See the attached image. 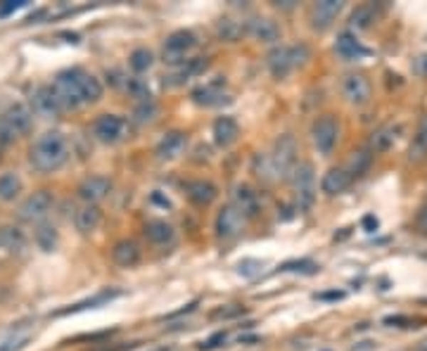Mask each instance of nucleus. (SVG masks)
Segmentation results:
<instances>
[{
	"mask_svg": "<svg viewBox=\"0 0 427 351\" xmlns=\"http://www.w3.org/2000/svg\"><path fill=\"white\" fill-rule=\"evenodd\" d=\"M53 88L57 97H60L64 109H74L81 107V104H90L97 102L102 97V83H100L97 76H93L83 69H64L55 76Z\"/></svg>",
	"mask_w": 427,
	"mask_h": 351,
	"instance_id": "nucleus-1",
	"label": "nucleus"
},
{
	"mask_svg": "<svg viewBox=\"0 0 427 351\" xmlns=\"http://www.w3.org/2000/svg\"><path fill=\"white\" fill-rule=\"evenodd\" d=\"M67 159H69V145H67V138H64L60 131L43 133L31 145V152H28L31 166L43 173L57 171Z\"/></svg>",
	"mask_w": 427,
	"mask_h": 351,
	"instance_id": "nucleus-2",
	"label": "nucleus"
},
{
	"mask_svg": "<svg viewBox=\"0 0 427 351\" xmlns=\"http://www.w3.org/2000/svg\"><path fill=\"white\" fill-rule=\"evenodd\" d=\"M309 60V48L302 45H280L268 55V69L275 79H285L290 72H295L297 67H302Z\"/></svg>",
	"mask_w": 427,
	"mask_h": 351,
	"instance_id": "nucleus-3",
	"label": "nucleus"
},
{
	"mask_svg": "<svg viewBox=\"0 0 427 351\" xmlns=\"http://www.w3.org/2000/svg\"><path fill=\"white\" fill-rule=\"evenodd\" d=\"M270 164H273L275 178H290L292 171L297 168V140L290 133L275 138L273 150H270Z\"/></svg>",
	"mask_w": 427,
	"mask_h": 351,
	"instance_id": "nucleus-4",
	"label": "nucleus"
},
{
	"mask_svg": "<svg viewBox=\"0 0 427 351\" xmlns=\"http://www.w3.org/2000/svg\"><path fill=\"white\" fill-rule=\"evenodd\" d=\"M33 114L31 109L24 104H12L10 109H5L0 114V143H12L14 138L24 136L31 129Z\"/></svg>",
	"mask_w": 427,
	"mask_h": 351,
	"instance_id": "nucleus-5",
	"label": "nucleus"
},
{
	"mask_svg": "<svg viewBox=\"0 0 427 351\" xmlns=\"http://www.w3.org/2000/svg\"><path fill=\"white\" fill-rule=\"evenodd\" d=\"M292 188H295V198H297V207L306 212L311 209V205L316 202V171H313L311 161H302L297 164V168L290 176Z\"/></svg>",
	"mask_w": 427,
	"mask_h": 351,
	"instance_id": "nucleus-6",
	"label": "nucleus"
},
{
	"mask_svg": "<svg viewBox=\"0 0 427 351\" xmlns=\"http://www.w3.org/2000/svg\"><path fill=\"white\" fill-rule=\"evenodd\" d=\"M311 140H313V147H316L323 157L332 154L334 145H337V140H339L337 119H334L332 114H320L311 126Z\"/></svg>",
	"mask_w": 427,
	"mask_h": 351,
	"instance_id": "nucleus-7",
	"label": "nucleus"
},
{
	"mask_svg": "<svg viewBox=\"0 0 427 351\" xmlns=\"http://www.w3.org/2000/svg\"><path fill=\"white\" fill-rule=\"evenodd\" d=\"M93 136L105 145H117L128 136V122L119 114H102L93 124Z\"/></svg>",
	"mask_w": 427,
	"mask_h": 351,
	"instance_id": "nucleus-8",
	"label": "nucleus"
},
{
	"mask_svg": "<svg viewBox=\"0 0 427 351\" xmlns=\"http://www.w3.org/2000/svg\"><path fill=\"white\" fill-rule=\"evenodd\" d=\"M245 226H247V219L242 216V212L233 205V202L226 205L216 214V235H218V240H223V242H231L235 237H240Z\"/></svg>",
	"mask_w": 427,
	"mask_h": 351,
	"instance_id": "nucleus-9",
	"label": "nucleus"
},
{
	"mask_svg": "<svg viewBox=\"0 0 427 351\" xmlns=\"http://www.w3.org/2000/svg\"><path fill=\"white\" fill-rule=\"evenodd\" d=\"M342 95L349 104L354 107H363V104L370 102V95H373V88H370V81L366 74L359 72H349L342 79Z\"/></svg>",
	"mask_w": 427,
	"mask_h": 351,
	"instance_id": "nucleus-10",
	"label": "nucleus"
},
{
	"mask_svg": "<svg viewBox=\"0 0 427 351\" xmlns=\"http://www.w3.org/2000/svg\"><path fill=\"white\" fill-rule=\"evenodd\" d=\"M197 45V36L188 29H178L171 36L164 40V60L171 62V65H178V62H185L183 58L188 55L192 48Z\"/></svg>",
	"mask_w": 427,
	"mask_h": 351,
	"instance_id": "nucleus-11",
	"label": "nucleus"
},
{
	"mask_svg": "<svg viewBox=\"0 0 427 351\" xmlns=\"http://www.w3.org/2000/svg\"><path fill=\"white\" fill-rule=\"evenodd\" d=\"M344 10V3L342 0H318V3H313L311 8V26L318 31L327 29V26H332L334 19L339 17V12Z\"/></svg>",
	"mask_w": 427,
	"mask_h": 351,
	"instance_id": "nucleus-12",
	"label": "nucleus"
},
{
	"mask_svg": "<svg viewBox=\"0 0 427 351\" xmlns=\"http://www.w3.org/2000/svg\"><path fill=\"white\" fill-rule=\"evenodd\" d=\"M53 209V195L48 190H38L33 195H28L24 200V205L19 207V219L24 221H41L43 216H48V212Z\"/></svg>",
	"mask_w": 427,
	"mask_h": 351,
	"instance_id": "nucleus-13",
	"label": "nucleus"
},
{
	"mask_svg": "<svg viewBox=\"0 0 427 351\" xmlns=\"http://www.w3.org/2000/svg\"><path fill=\"white\" fill-rule=\"evenodd\" d=\"M183 190H185V198L197 207H209L211 202L218 198V188L214 185L211 180H204V178L188 180V183L183 185Z\"/></svg>",
	"mask_w": 427,
	"mask_h": 351,
	"instance_id": "nucleus-14",
	"label": "nucleus"
},
{
	"mask_svg": "<svg viewBox=\"0 0 427 351\" xmlns=\"http://www.w3.org/2000/svg\"><path fill=\"white\" fill-rule=\"evenodd\" d=\"M112 193V180L107 176H88L81 185H78V198L85 200L88 205L105 200Z\"/></svg>",
	"mask_w": 427,
	"mask_h": 351,
	"instance_id": "nucleus-15",
	"label": "nucleus"
},
{
	"mask_svg": "<svg viewBox=\"0 0 427 351\" xmlns=\"http://www.w3.org/2000/svg\"><path fill=\"white\" fill-rule=\"evenodd\" d=\"M185 147H188V136L183 131H169L157 145V157L162 161L178 159L185 152Z\"/></svg>",
	"mask_w": 427,
	"mask_h": 351,
	"instance_id": "nucleus-16",
	"label": "nucleus"
},
{
	"mask_svg": "<svg viewBox=\"0 0 427 351\" xmlns=\"http://www.w3.org/2000/svg\"><path fill=\"white\" fill-rule=\"evenodd\" d=\"M245 33H249V36L256 40H261V43H275V40L280 38V26L268 17H252L245 24Z\"/></svg>",
	"mask_w": 427,
	"mask_h": 351,
	"instance_id": "nucleus-17",
	"label": "nucleus"
},
{
	"mask_svg": "<svg viewBox=\"0 0 427 351\" xmlns=\"http://www.w3.org/2000/svg\"><path fill=\"white\" fill-rule=\"evenodd\" d=\"M352 176H349V171L344 166H332L327 168L323 180H320V190H323L327 198H334V195H342L347 190L349 185H352Z\"/></svg>",
	"mask_w": 427,
	"mask_h": 351,
	"instance_id": "nucleus-18",
	"label": "nucleus"
},
{
	"mask_svg": "<svg viewBox=\"0 0 427 351\" xmlns=\"http://www.w3.org/2000/svg\"><path fill=\"white\" fill-rule=\"evenodd\" d=\"M140 244L135 240H119L112 247V261L121 266V269H133V266L140 264Z\"/></svg>",
	"mask_w": 427,
	"mask_h": 351,
	"instance_id": "nucleus-19",
	"label": "nucleus"
},
{
	"mask_svg": "<svg viewBox=\"0 0 427 351\" xmlns=\"http://www.w3.org/2000/svg\"><path fill=\"white\" fill-rule=\"evenodd\" d=\"M233 205L240 209L245 219H254L261 212V200L249 185H238L233 193Z\"/></svg>",
	"mask_w": 427,
	"mask_h": 351,
	"instance_id": "nucleus-20",
	"label": "nucleus"
},
{
	"mask_svg": "<svg viewBox=\"0 0 427 351\" xmlns=\"http://www.w3.org/2000/svg\"><path fill=\"white\" fill-rule=\"evenodd\" d=\"M334 53H337L342 60H361L368 55V48L361 45V40L356 38L354 31H342L337 40H334Z\"/></svg>",
	"mask_w": 427,
	"mask_h": 351,
	"instance_id": "nucleus-21",
	"label": "nucleus"
},
{
	"mask_svg": "<svg viewBox=\"0 0 427 351\" xmlns=\"http://www.w3.org/2000/svg\"><path fill=\"white\" fill-rule=\"evenodd\" d=\"M31 102H33V109L38 112V114H43V117H55V114H60V112L64 109L53 86H43V88L36 90Z\"/></svg>",
	"mask_w": 427,
	"mask_h": 351,
	"instance_id": "nucleus-22",
	"label": "nucleus"
},
{
	"mask_svg": "<svg viewBox=\"0 0 427 351\" xmlns=\"http://www.w3.org/2000/svg\"><path fill=\"white\" fill-rule=\"evenodd\" d=\"M142 235H145V240L149 244H154V247H164V244H171L176 240V230L171 223L167 221H147L145 228H142Z\"/></svg>",
	"mask_w": 427,
	"mask_h": 351,
	"instance_id": "nucleus-23",
	"label": "nucleus"
},
{
	"mask_svg": "<svg viewBox=\"0 0 427 351\" xmlns=\"http://www.w3.org/2000/svg\"><path fill=\"white\" fill-rule=\"evenodd\" d=\"M240 136V124L233 117H218L214 122V140L218 147H231Z\"/></svg>",
	"mask_w": 427,
	"mask_h": 351,
	"instance_id": "nucleus-24",
	"label": "nucleus"
},
{
	"mask_svg": "<svg viewBox=\"0 0 427 351\" xmlns=\"http://www.w3.org/2000/svg\"><path fill=\"white\" fill-rule=\"evenodd\" d=\"M192 100L202 104V107H216V104L226 102V93L218 88V83H206V86L192 90Z\"/></svg>",
	"mask_w": 427,
	"mask_h": 351,
	"instance_id": "nucleus-25",
	"label": "nucleus"
},
{
	"mask_svg": "<svg viewBox=\"0 0 427 351\" xmlns=\"http://www.w3.org/2000/svg\"><path fill=\"white\" fill-rule=\"evenodd\" d=\"M373 157H375V154L370 152L368 147H361V150L352 152V157H349L344 168L349 171L352 178H359V176H363L370 168V164H373Z\"/></svg>",
	"mask_w": 427,
	"mask_h": 351,
	"instance_id": "nucleus-26",
	"label": "nucleus"
},
{
	"mask_svg": "<svg viewBox=\"0 0 427 351\" xmlns=\"http://www.w3.org/2000/svg\"><path fill=\"white\" fill-rule=\"evenodd\" d=\"M396 133H399V126H384V129L375 131L373 138L368 143V150L377 154V152H387L391 145L396 143Z\"/></svg>",
	"mask_w": 427,
	"mask_h": 351,
	"instance_id": "nucleus-27",
	"label": "nucleus"
},
{
	"mask_svg": "<svg viewBox=\"0 0 427 351\" xmlns=\"http://www.w3.org/2000/svg\"><path fill=\"white\" fill-rule=\"evenodd\" d=\"M100 221H102V212L95 205H85L76 212V228L81 233H93L100 226Z\"/></svg>",
	"mask_w": 427,
	"mask_h": 351,
	"instance_id": "nucleus-28",
	"label": "nucleus"
},
{
	"mask_svg": "<svg viewBox=\"0 0 427 351\" xmlns=\"http://www.w3.org/2000/svg\"><path fill=\"white\" fill-rule=\"evenodd\" d=\"M206 69V58H195V60H185L181 67L176 69L174 74L169 76L171 79V83L174 86H178V83H183V81H188L190 76H195V74H199V72H204Z\"/></svg>",
	"mask_w": 427,
	"mask_h": 351,
	"instance_id": "nucleus-29",
	"label": "nucleus"
},
{
	"mask_svg": "<svg viewBox=\"0 0 427 351\" xmlns=\"http://www.w3.org/2000/svg\"><path fill=\"white\" fill-rule=\"evenodd\" d=\"M408 157L413 161H420V159L427 157V117L420 119L416 136H413V143L408 147Z\"/></svg>",
	"mask_w": 427,
	"mask_h": 351,
	"instance_id": "nucleus-30",
	"label": "nucleus"
},
{
	"mask_svg": "<svg viewBox=\"0 0 427 351\" xmlns=\"http://www.w3.org/2000/svg\"><path fill=\"white\" fill-rule=\"evenodd\" d=\"M375 19H377V12L373 5H359V8L352 12V17H349V29L363 31V29H368Z\"/></svg>",
	"mask_w": 427,
	"mask_h": 351,
	"instance_id": "nucleus-31",
	"label": "nucleus"
},
{
	"mask_svg": "<svg viewBox=\"0 0 427 351\" xmlns=\"http://www.w3.org/2000/svg\"><path fill=\"white\" fill-rule=\"evenodd\" d=\"M21 190V180L17 173H3L0 176V200L12 202Z\"/></svg>",
	"mask_w": 427,
	"mask_h": 351,
	"instance_id": "nucleus-32",
	"label": "nucleus"
},
{
	"mask_svg": "<svg viewBox=\"0 0 427 351\" xmlns=\"http://www.w3.org/2000/svg\"><path fill=\"white\" fill-rule=\"evenodd\" d=\"M152 53L147 50V48H138V50L131 53V58H128V65H131V69L135 74H142L147 72L149 67H152Z\"/></svg>",
	"mask_w": 427,
	"mask_h": 351,
	"instance_id": "nucleus-33",
	"label": "nucleus"
},
{
	"mask_svg": "<svg viewBox=\"0 0 427 351\" xmlns=\"http://www.w3.org/2000/svg\"><path fill=\"white\" fill-rule=\"evenodd\" d=\"M119 294H121L119 290H105V292L95 294L93 299H85V301H81V304L71 306V308H67V311H60V313H71V311H83V308H93L97 304H105V301H112L114 297H119Z\"/></svg>",
	"mask_w": 427,
	"mask_h": 351,
	"instance_id": "nucleus-34",
	"label": "nucleus"
},
{
	"mask_svg": "<svg viewBox=\"0 0 427 351\" xmlns=\"http://www.w3.org/2000/svg\"><path fill=\"white\" fill-rule=\"evenodd\" d=\"M252 168L254 173L259 176L263 180H275V171H273V164H270V157L268 154H256L254 161H252Z\"/></svg>",
	"mask_w": 427,
	"mask_h": 351,
	"instance_id": "nucleus-35",
	"label": "nucleus"
},
{
	"mask_svg": "<svg viewBox=\"0 0 427 351\" xmlns=\"http://www.w3.org/2000/svg\"><path fill=\"white\" fill-rule=\"evenodd\" d=\"M218 33L226 40H238L240 33H245V24H235L233 19H221V22H218Z\"/></svg>",
	"mask_w": 427,
	"mask_h": 351,
	"instance_id": "nucleus-36",
	"label": "nucleus"
},
{
	"mask_svg": "<svg viewBox=\"0 0 427 351\" xmlns=\"http://www.w3.org/2000/svg\"><path fill=\"white\" fill-rule=\"evenodd\" d=\"M21 242H24V237H21V233L17 228H3V230H0V247L14 249V247H19Z\"/></svg>",
	"mask_w": 427,
	"mask_h": 351,
	"instance_id": "nucleus-37",
	"label": "nucleus"
},
{
	"mask_svg": "<svg viewBox=\"0 0 427 351\" xmlns=\"http://www.w3.org/2000/svg\"><path fill=\"white\" fill-rule=\"evenodd\" d=\"M261 269H263V261H259V259H242V261L238 264V273L245 278L261 276Z\"/></svg>",
	"mask_w": 427,
	"mask_h": 351,
	"instance_id": "nucleus-38",
	"label": "nucleus"
},
{
	"mask_svg": "<svg viewBox=\"0 0 427 351\" xmlns=\"http://www.w3.org/2000/svg\"><path fill=\"white\" fill-rule=\"evenodd\" d=\"M36 242L41 244V249H46V252H50L55 247V242H57V235H55V228H50V226H43L38 233H36Z\"/></svg>",
	"mask_w": 427,
	"mask_h": 351,
	"instance_id": "nucleus-39",
	"label": "nucleus"
},
{
	"mask_svg": "<svg viewBox=\"0 0 427 351\" xmlns=\"http://www.w3.org/2000/svg\"><path fill=\"white\" fill-rule=\"evenodd\" d=\"M154 114H157V107H154L152 100H145V102L140 104V107H135V112H133V117H135V122H138V124L152 122Z\"/></svg>",
	"mask_w": 427,
	"mask_h": 351,
	"instance_id": "nucleus-40",
	"label": "nucleus"
},
{
	"mask_svg": "<svg viewBox=\"0 0 427 351\" xmlns=\"http://www.w3.org/2000/svg\"><path fill=\"white\" fill-rule=\"evenodd\" d=\"M416 318H411V315H387L384 318V325H389V328H418L416 325Z\"/></svg>",
	"mask_w": 427,
	"mask_h": 351,
	"instance_id": "nucleus-41",
	"label": "nucleus"
},
{
	"mask_svg": "<svg viewBox=\"0 0 427 351\" xmlns=\"http://www.w3.org/2000/svg\"><path fill=\"white\" fill-rule=\"evenodd\" d=\"M413 228H416L418 235L427 237V205H423V207L418 209L416 219H413Z\"/></svg>",
	"mask_w": 427,
	"mask_h": 351,
	"instance_id": "nucleus-42",
	"label": "nucleus"
},
{
	"mask_svg": "<svg viewBox=\"0 0 427 351\" xmlns=\"http://www.w3.org/2000/svg\"><path fill=\"white\" fill-rule=\"evenodd\" d=\"M280 271H302V273H316V271H318V266L313 264V261H306V259H304V261H288V264L283 266Z\"/></svg>",
	"mask_w": 427,
	"mask_h": 351,
	"instance_id": "nucleus-43",
	"label": "nucleus"
},
{
	"mask_svg": "<svg viewBox=\"0 0 427 351\" xmlns=\"http://www.w3.org/2000/svg\"><path fill=\"white\" fill-rule=\"evenodd\" d=\"M226 342V333L221 330V333H216V335H211L209 340L206 342H202L199 344V349H204V351H209V349H216V347H221V344Z\"/></svg>",
	"mask_w": 427,
	"mask_h": 351,
	"instance_id": "nucleus-44",
	"label": "nucleus"
},
{
	"mask_svg": "<svg viewBox=\"0 0 427 351\" xmlns=\"http://www.w3.org/2000/svg\"><path fill=\"white\" fill-rule=\"evenodd\" d=\"M26 337H12V340H5L3 344H0V351H17L24 347Z\"/></svg>",
	"mask_w": 427,
	"mask_h": 351,
	"instance_id": "nucleus-45",
	"label": "nucleus"
},
{
	"mask_svg": "<svg viewBox=\"0 0 427 351\" xmlns=\"http://www.w3.org/2000/svg\"><path fill=\"white\" fill-rule=\"evenodd\" d=\"M21 0H7V3H3L0 5V17H5V15H10V12H17L19 8H21Z\"/></svg>",
	"mask_w": 427,
	"mask_h": 351,
	"instance_id": "nucleus-46",
	"label": "nucleus"
},
{
	"mask_svg": "<svg viewBox=\"0 0 427 351\" xmlns=\"http://www.w3.org/2000/svg\"><path fill=\"white\" fill-rule=\"evenodd\" d=\"M375 349H377V344L373 340H363V342H356L349 351H375Z\"/></svg>",
	"mask_w": 427,
	"mask_h": 351,
	"instance_id": "nucleus-47",
	"label": "nucleus"
},
{
	"mask_svg": "<svg viewBox=\"0 0 427 351\" xmlns=\"http://www.w3.org/2000/svg\"><path fill=\"white\" fill-rule=\"evenodd\" d=\"M363 228H366L368 233H373V230L377 228V219H375V216H366V219H363Z\"/></svg>",
	"mask_w": 427,
	"mask_h": 351,
	"instance_id": "nucleus-48",
	"label": "nucleus"
},
{
	"mask_svg": "<svg viewBox=\"0 0 427 351\" xmlns=\"http://www.w3.org/2000/svg\"><path fill=\"white\" fill-rule=\"evenodd\" d=\"M416 72L427 74V58H418V60H416Z\"/></svg>",
	"mask_w": 427,
	"mask_h": 351,
	"instance_id": "nucleus-49",
	"label": "nucleus"
},
{
	"mask_svg": "<svg viewBox=\"0 0 427 351\" xmlns=\"http://www.w3.org/2000/svg\"><path fill=\"white\" fill-rule=\"evenodd\" d=\"M344 294L342 292H327V294H318V299H342Z\"/></svg>",
	"mask_w": 427,
	"mask_h": 351,
	"instance_id": "nucleus-50",
	"label": "nucleus"
},
{
	"mask_svg": "<svg viewBox=\"0 0 427 351\" xmlns=\"http://www.w3.org/2000/svg\"><path fill=\"white\" fill-rule=\"evenodd\" d=\"M418 351H427V344H425V347H420Z\"/></svg>",
	"mask_w": 427,
	"mask_h": 351,
	"instance_id": "nucleus-51",
	"label": "nucleus"
}]
</instances>
